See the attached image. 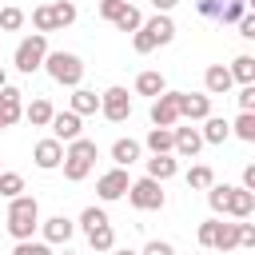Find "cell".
Masks as SVG:
<instances>
[{
	"label": "cell",
	"mask_w": 255,
	"mask_h": 255,
	"mask_svg": "<svg viewBox=\"0 0 255 255\" xmlns=\"http://www.w3.org/2000/svg\"><path fill=\"white\" fill-rule=\"evenodd\" d=\"M36 227H40V203H36L32 195L8 199V235L20 243V239H32Z\"/></svg>",
	"instance_id": "cell-1"
},
{
	"label": "cell",
	"mask_w": 255,
	"mask_h": 255,
	"mask_svg": "<svg viewBox=\"0 0 255 255\" xmlns=\"http://www.w3.org/2000/svg\"><path fill=\"white\" fill-rule=\"evenodd\" d=\"M96 139H72L68 143V151H64V179H72V183H80V179H88V171H92V163H96Z\"/></svg>",
	"instance_id": "cell-2"
},
{
	"label": "cell",
	"mask_w": 255,
	"mask_h": 255,
	"mask_svg": "<svg viewBox=\"0 0 255 255\" xmlns=\"http://www.w3.org/2000/svg\"><path fill=\"white\" fill-rule=\"evenodd\" d=\"M44 68H48V76H52L56 84H64V88H80V80H84V60H80L76 52H48Z\"/></svg>",
	"instance_id": "cell-3"
},
{
	"label": "cell",
	"mask_w": 255,
	"mask_h": 255,
	"mask_svg": "<svg viewBox=\"0 0 255 255\" xmlns=\"http://www.w3.org/2000/svg\"><path fill=\"white\" fill-rule=\"evenodd\" d=\"M44 60H48V36L44 32H32V36H24L20 44H16V68L20 72H40L44 68Z\"/></svg>",
	"instance_id": "cell-4"
},
{
	"label": "cell",
	"mask_w": 255,
	"mask_h": 255,
	"mask_svg": "<svg viewBox=\"0 0 255 255\" xmlns=\"http://www.w3.org/2000/svg\"><path fill=\"white\" fill-rule=\"evenodd\" d=\"M128 199H131L135 211H159L163 207V183L151 179V175H143V179H135L128 187Z\"/></svg>",
	"instance_id": "cell-5"
},
{
	"label": "cell",
	"mask_w": 255,
	"mask_h": 255,
	"mask_svg": "<svg viewBox=\"0 0 255 255\" xmlns=\"http://www.w3.org/2000/svg\"><path fill=\"white\" fill-rule=\"evenodd\" d=\"M100 112H104V120H112V124H124L128 116H131V96H128V88H108L104 96H100Z\"/></svg>",
	"instance_id": "cell-6"
},
{
	"label": "cell",
	"mask_w": 255,
	"mask_h": 255,
	"mask_svg": "<svg viewBox=\"0 0 255 255\" xmlns=\"http://www.w3.org/2000/svg\"><path fill=\"white\" fill-rule=\"evenodd\" d=\"M183 116H179V92H163V96H155V104H151V124L155 128H175Z\"/></svg>",
	"instance_id": "cell-7"
},
{
	"label": "cell",
	"mask_w": 255,
	"mask_h": 255,
	"mask_svg": "<svg viewBox=\"0 0 255 255\" xmlns=\"http://www.w3.org/2000/svg\"><path fill=\"white\" fill-rule=\"evenodd\" d=\"M128 187H131V179H128V171H124V167H112V171H104V175L96 179V195H100L104 203H112V199L128 195Z\"/></svg>",
	"instance_id": "cell-8"
},
{
	"label": "cell",
	"mask_w": 255,
	"mask_h": 255,
	"mask_svg": "<svg viewBox=\"0 0 255 255\" xmlns=\"http://www.w3.org/2000/svg\"><path fill=\"white\" fill-rule=\"evenodd\" d=\"M32 159H36L40 171H52V167L64 163V143H60L56 135H48V139H40V143L32 147Z\"/></svg>",
	"instance_id": "cell-9"
},
{
	"label": "cell",
	"mask_w": 255,
	"mask_h": 255,
	"mask_svg": "<svg viewBox=\"0 0 255 255\" xmlns=\"http://www.w3.org/2000/svg\"><path fill=\"white\" fill-rule=\"evenodd\" d=\"M179 116L199 124L211 116V96H199V92H179Z\"/></svg>",
	"instance_id": "cell-10"
},
{
	"label": "cell",
	"mask_w": 255,
	"mask_h": 255,
	"mask_svg": "<svg viewBox=\"0 0 255 255\" xmlns=\"http://www.w3.org/2000/svg\"><path fill=\"white\" fill-rule=\"evenodd\" d=\"M20 88H12V84H4L0 88V124L4 128H12L16 120H24V104H20Z\"/></svg>",
	"instance_id": "cell-11"
},
{
	"label": "cell",
	"mask_w": 255,
	"mask_h": 255,
	"mask_svg": "<svg viewBox=\"0 0 255 255\" xmlns=\"http://www.w3.org/2000/svg\"><path fill=\"white\" fill-rule=\"evenodd\" d=\"M48 128H52V135H56L60 143H72V139H80V128H84V124H80V116L68 108V112H56Z\"/></svg>",
	"instance_id": "cell-12"
},
{
	"label": "cell",
	"mask_w": 255,
	"mask_h": 255,
	"mask_svg": "<svg viewBox=\"0 0 255 255\" xmlns=\"http://www.w3.org/2000/svg\"><path fill=\"white\" fill-rule=\"evenodd\" d=\"M231 68H223V64H211L207 72H203V88H207V96H227L231 92Z\"/></svg>",
	"instance_id": "cell-13"
},
{
	"label": "cell",
	"mask_w": 255,
	"mask_h": 255,
	"mask_svg": "<svg viewBox=\"0 0 255 255\" xmlns=\"http://www.w3.org/2000/svg\"><path fill=\"white\" fill-rule=\"evenodd\" d=\"M199 147H203V131H199V128H175V155L195 159Z\"/></svg>",
	"instance_id": "cell-14"
},
{
	"label": "cell",
	"mask_w": 255,
	"mask_h": 255,
	"mask_svg": "<svg viewBox=\"0 0 255 255\" xmlns=\"http://www.w3.org/2000/svg\"><path fill=\"white\" fill-rule=\"evenodd\" d=\"M251 207H255V191H247V187H231L227 191V215L231 219H247Z\"/></svg>",
	"instance_id": "cell-15"
},
{
	"label": "cell",
	"mask_w": 255,
	"mask_h": 255,
	"mask_svg": "<svg viewBox=\"0 0 255 255\" xmlns=\"http://www.w3.org/2000/svg\"><path fill=\"white\" fill-rule=\"evenodd\" d=\"M40 227H44V243H68L72 231H76V223H72L68 215H52V219H44Z\"/></svg>",
	"instance_id": "cell-16"
},
{
	"label": "cell",
	"mask_w": 255,
	"mask_h": 255,
	"mask_svg": "<svg viewBox=\"0 0 255 255\" xmlns=\"http://www.w3.org/2000/svg\"><path fill=\"white\" fill-rule=\"evenodd\" d=\"M175 171H179V159H175L171 151H163V155H151V159H147V175H151V179H159V183H167Z\"/></svg>",
	"instance_id": "cell-17"
},
{
	"label": "cell",
	"mask_w": 255,
	"mask_h": 255,
	"mask_svg": "<svg viewBox=\"0 0 255 255\" xmlns=\"http://www.w3.org/2000/svg\"><path fill=\"white\" fill-rule=\"evenodd\" d=\"M143 143H147V151H151V155H163V151H175V128H151Z\"/></svg>",
	"instance_id": "cell-18"
},
{
	"label": "cell",
	"mask_w": 255,
	"mask_h": 255,
	"mask_svg": "<svg viewBox=\"0 0 255 255\" xmlns=\"http://www.w3.org/2000/svg\"><path fill=\"white\" fill-rule=\"evenodd\" d=\"M143 28L155 36V44H171V40H175V24H171V16H167V12H155Z\"/></svg>",
	"instance_id": "cell-19"
},
{
	"label": "cell",
	"mask_w": 255,
	"mask_h": 255,
	"mask_svg": "<svg viewBox=\"0 0 255 255\" xmlns=\"http://www.w3.org/2000/svg\"><path fill=\"white\" fill-rule=\"evenodd\" d=\"M52 116H56V108H52L44 96H40V100H32V104L24 108V120H28L32 128H48V124H52Z\"/></svg>",
	"instance_id": "cell-20"
},
{
	"label": "cell",
	"mask_w": 255,
	"mask_h": 255,
	"mask_svg": "<svg viewBox=\"0 0 255 255\" xmlns=\"http://www.w3.org/2000/svg\"><path fill=\"white\" fill-rule=\"evenodd\" d=\"M135 92L155 100V96H163V92H167V80H163L159 72H139V76H135Z\"/></svg>",
	"instance_id": "cell-21"
},
{
	"label": "cell",
	"mask_w": 255,
	"mask_h": 255,
	"mask_svg": "<svg viewBox=\"0 0 255 255\" xmlns=\"http://www.w3.org/2000/svg\"><path fill=\"white\" fill-rule=\"evenodd\" d=\"M227 135H231V124L223 116H207L203 120V143H227Z\"/></svg>",
	"instance_id": "cell-22"
},
{
	"label": "cell",
	"mask_w": 255,
	"mask_h": 255,
	"mask_svg": "<svg viewBox=\"0 0 255 255\" xmlns=\"http://www.w3.org/2000/svg\"><path fill=\"white\" fill-rule=\"evenodd\" d=\"M139 151H143V147H139L135 139H116V143H112V159H116V167H131V163L139 159Z\"/></svg>",
	"instance_id": "cell-23"
},
{
	"label": "cell",
	"mask_w": 255,
	"mask_h": 255,
	"mask_svg": "<svg viewBox=\"0 0 255 255\" xmlns=\"http://www.w3.org/2000/svg\"><path fill=\"white\" fill-rule=\"evenodd\" d=\"M112 24H116L120 32H139V28H143V16H139V8H135V4H128V0H124V8L116 12V20H112Z\"/></svg>",
	"instance_id": "cell-24"
},
{
	"label": "cell",
	"mask_w": 255,
	"mask_h": 255,
	"mask_svg": "<svg viewBox=\"0 0 255 255\" xmlns=\"http://www.w3.org/2000/svg\"><path fill=\"white\" fill-rule=\"evenodd\" d=\"M72 112H76V116H92V112H100V96L88 92V88H76V92H72Z\"/></svg>",
	"instance_id": "cell-25"
},
{
	"label": "cell",
	"mask_w": 255,
	"mask_h": 255,
	"mask_svg": "<svg viewBox=\"0 0 255 255\" xmlns=\"http://www.w3.org/2000/svg\"><path fill=\"white\" fill-rule=\"evenodd\" d=\"M231 80L235 84H255V56H235L231 60Z\"/></svg>",
	"instance_id": "cell-26"
},
{
	"label": "cell",
	"mask_w": 255,
	"mask_h": 255,
	"mask_svg": "<svg viewBox=\"0 0 255 255\" xmlns=\"http://www.w3.org/2000/svg\"><path fill=\"white\" fill-rule=\"evenodd\" d=\"M231 135H239L243 143H255V112H239L231 124Z\"/></svg>",
	"instance_id": "cell-27"
},
{
	"label": "cell",
	"mask_w": 255,
	"mask_h": 255,
	"mask_svg": "<svg viewBox=\"0 0 255 255\" xmlns=\"http://www.w3.org/2000/svg\"><path fill=\"white\" fill-rule=\"evenodd\" d=\"M215 183V171L207 167V163H195L191 171H187V187H195V191H207Z\"/></svg>",
	"instance_id": "cell-28"
},
{
	"label": "cell",
	"mask_w": 255,
	"mask_h": 255,
	"mask_svg": "<svg viewBox=\"0 0 255 255\" xmlns=\"http://www.w3.org/2000/svg\"><path fill=\"white\" fill-rule=\"evenodd\" d=\"M88 243H92V251H112V247H116V231H112V223L88 231Z\"/></svg>",
	"instance_id": "cell-29"
},
{
	"label": "cell",
	"mask_w": 255,
	"mask_h": 255,
	"mask_svg": "<svg viewBox=\"0 0 255 255\" xmlns=\"http://www.w3.org/2000/svg\"><path fill=\"white\" fill-rule=\"evenodd\" d=\"M235 247H239V223H219L215 251H235Z\"/></svg>",
	"instance_id": "cell-30"
},
{
	"label": "cell",
	"mask_w": 255,
	"mask_h": 255,
	"mask_svg": "<svg viewBox=\"0 0 255 255\" xmlns=\"http://www.w3.org/2000/svg\"><path fill=\"white\" fill-rule=\"evenodd\" d=\"M24 191V175L20 171H0V195L4 199H16Z\"/></svg>",
	"instance_id": "cell-31"
},
{
	"label": "cell",
	"mask_w": 255,
	"mask_h": 255,
	"mask_svg": "<svg viewBox=\"0 0 255 255\" xmlns=\"http://www.w3.org/2000/svg\"><path fill=\"white\" fill-rule=\"evenodd\" d=\"M52 20H56V28L76 24V4H72V0H56V4H52Z\"/></svg>",
	"instance_id": "cell-32"
},
{
	"label": "cell",
	"mask_w": 255,
	"mask_h": 255,
	"mask_svg": "<svg viewBox=\"0 0 255 255\" xmlns=\"http://www.w3.org/2000/svg\"><path fill=\"white\" fill-rule=\"evenodd\" d=\"M227 191H231L227 183H211V187H207V203H211L215 215H227Z\"/></svg>",
	"instance_id": "cell-33"
},
{
	"label": "cell",
	"mask_w": 255,
	"mask_h": 255,
	"mask_svg": "<svg viewBox=\"0 0 255 255\" xmlns=\"http://www.w3.org/2000/svg\"><path fill=\"white\" fill-rule=\"evenodd\" d=\"M32 24H36V32H56V20H52V4H40V8H32Z\"/></svg>",
	"instance_id": "cell-34"
},
{
	"label": "cell",
	"mask_w": 255,
	"mask_h": 255,
	"mask_svg": "<svg viewBox=\"0 0 255 255\" xmlns=\"http://www.w3.org/2000/svg\"><path fill=\"white\" fill-rule=\"evenodd\" d=\"M243 12H247V0H223L219 20H223V24H239V20H243Z\"/></svg>",
	"instance_id": "cell-35"
},
{
	"label": "cell",
	"mask_w": 255,
	"mask_h": 255,
	"mask_svg": "<svg viewBox=\"0 0 255 255\" xmlns=\"http://www.w3.org/2000/svg\"><path fill=\"white\" fill-rule=\"evenodd\" d=\"M195 239H199V247H215V239H219V219H203L199 231H195Z\"/></svg>",
	"instance_id": "cell-36"
},
{
	"label": "cell",
	"mask_w": 255,
	"mask_h": 255,
	"mask_svg": "<svg viewBox=\"0 0 255 255\" xmlns=\"http://www.w3.org/2000/svg\"><path fill=\"white\" fill-rule=\"evenodd\" d=\"M104 223H108L104 207H84V215H80V227H84V231H96V227H104Z\"/></svg>",
	"instance_id": "cell-37"
},
{
	"label": "cell",
	"mask_w": 255,
	"mask_h": 255,
	"mask_svg": "<svg viewBox=\"0 0 255 255\" xmlns=\"http://www.w3.org/2000/svg\"><path fill=\"white\" fill-rule=\"evenodd\" d=\"M131 48H135L139 56H147V52H151V48H159V44H155V36H151L147 28H139V32H131Z\"/></svg>",
	"instance_id": "cell-38"
},
{
	"label": "cell",
	"mask_w": 255,
	"mask_h": 255,
	"mask_svg": "<svg viewBox=\"0 0 255 255\" xmlns=\"http://www.w3.org/2000/svg\"><path fill=\"white\" fill-rule=\"evenodd\" d=\"M20 24H24V12H20V8H12V4L0 8V28H4V32H16Z\"/></svg>",
	"instance_id": "cell-39"
},
{
	"label": "cell",
	"mask_w": 255,
	"mask_h": 255,
	"mask_svg": "<svg viewBox=\"0 0 255 255\" xmlns=\"http://www.w3.org/2000/svg\"><path fill=\"white\" fill-rule=\"evenodd\" d=\"M16 255H52V243H32V239H20V243H16Z\"/></svg>",
	"instance_id": "cell-40"
},
{
	"label": "cell",
	"mask_w": 255,
	"mask_h": 255,
	"mask_svg": "<svg viewBox=\"0 0 255 255\" xmlns=\"http://www.w3.org/2000/svg\"><path fill=\"white\" fill-rule=\"evenodd\" d=\"M235 100H239V112H255V84H243Z\"/></svg>",
	"instance_id": "cell-41"
},
{
	"label": "cell",
	"mask_w": 255,
	"mask_h": 255,
	"mask_svg": "<svg viewBox=\"0 0 255 255\" xmlns=\"http://www.w3.org/2000/svg\"><path fill=\"white\" fill-rule=\"evenodd\" d=\"M195 8H199V16H207V20H219V8H223V0H195Z\"/></svg>",
	"instance_id": "cell-42"
},
{
	"label": "cell",
	"mask_w": 255,
	"mask_h": 255,
	"mask_svg": "<svg viewBox=\"0 0 255 255\" xmlns=\"http://www.w3.org/2000/svg\"><path fill=\"white\" fill-rule=\"evenodd\" d=\"M139 255H175V247H171L167 239H151V243H147Z\"/></svg>",
	"instance_id": "cell-43"
},
{
	"label": "cell",
	"mask_w": 255,
	"mask_h": 255,
	"mask_svg": "<svg viewBox=\"0 0 255 255\" xmlns=\"http://www.w3.org/2000/svg\"><path fill=\"white\" fill-rule=\"evenodd\" d=\"M239 247L255 251V223H239Z\"/></svg>",
	"instance_id": "cell-44"
},
{
	"label": "cell",
	"mask_w": 255,
	"mask_h": 255,
	"mask_svg": "<svg viewBox=\"0 0 255 255\" xmlns=\"http://www.w3.org/2000/svg\"><path fill=\"white\" fill-rule=\"evenodd\" d=\"M239 36H243V40H255V12H243V20H239Z\"/></svg>",
	"instance_id": "cell-45"
},
{
	"label": "cell",
	"mask_w": 255,
	"mask_h": 255,
	"mask_svg": "<svg viewBox=\"0 0 255 255\" xmlns=\"http://www.w3.org/2000/svg\"><path fill=\"white\" fill-rule=\"evenodd\" d=\"M120 8H124V0H100V16H104V20H116Z\"/></svg>",
	"instance_id": "cell-46"
},
{
	"label": "cell",
	"mask_w": 255,
	"mask_h": 255,
	"mask_svg": "<svg viewBox=\"0 0 255 255\" xmlns=\"http://www.w3.org/2000/svg\"><path fill=\"white\" fill-rule=\"evenodd\" d=\"M243 187H247V191H255V163H247V167H243Z\"/></svg>",
	"instance_id": "cell-47"
},
{
	"label": "cell",
	"mask_w": 255,
	"mask_h": 255,
	"mask_svg": "<svg viewBox=\"0 0 255 255\" xmlns=\"http://www.w3.org/2000/svg\"><path fill=\"white\" fill-rule=\"evenodd\" d=\"M175 4H179V0H151V8H155V12H171Z\"/></svg>",
	"instance_id": "cell-48"
},
{
	"label": "cell",
	"mask_w": 255,
	"mask_h": 255,
	"mask_svg": "<svg viewBox=\"0 0 255 255\" xmlns=\"http://www.w3.org/2000/svg\"><path fill=\"white\" fill-rule=\"evenodd\" d=\"M4 84H8V76H4V68H0V88H4Z\"/></svg>",
	"instance_id": "cell-49"
},
{
	"label": "cell",
	"mask_w": 255,
	"mask_h": 255,
	"mask_svg": "<svg viewBox=\"0 0 255 255\" xmlns=\"http://www.w3.org/2000/svg\"><path fill=\"white\" fill-rule=\"evenodd\" d=\"M116 255H139V251H128V247H124V251H116Z\"/></svg>",
	"instance_id": "cell-50"
},
{
	"label": "cell",
	"mask_w": 255,
	"mask_h": 255,
	"mask_svg": "<svg viewBox=\"0 0 255 255\" xmlns=\"http://www.w3.org/2000/svg\"><path fill=\"white\" fill-rule=\"evenodd\" d=\"M247 12H255V0H247Z\"/></svg>",
	"instance_id": "cell-51"
},
{
	"label": "cell",
	"mask_w": 255,
	"mask_h": 255,
	"mask_svg": "<svg viewBox=\"0 0 255 255\" xmlns=\"http://www.w3.org/2000/svg\"><path fill=\"white\" fill-rule=\"evenodd\" d=\"M64 255H72V251H64Z\"/></svg>",
	"instance_id": "cell-52"
},
{
	"label": "cell",
	"mask_w": 255,
	"mask_h": 255,
	"mask_svg": "<svg viewBox=\"0 0 255 255\" xmlns=\"http://www.w3.org/2000/svg\"><path fill=\"white\" fill-rule=\"evenodd\" d=\"M0 131H4V124H0Z\"/></svg>",
	"instance_id": "cell-53"
},
{
	"label": "cell",
	"mask_w": 255,
	"mask_h": 255,
	"mask_svg": "<svg viewBox=\"0 0 255 255\" xmlns=\"http://www.w3.org/2000/svg\"><path fill=\"white\" fill-rule=\"evenodd\" d=\"M12 255H16V251H12Z\"/></svg>",
	"instance_id": "cell-54"
}]
</instances>
